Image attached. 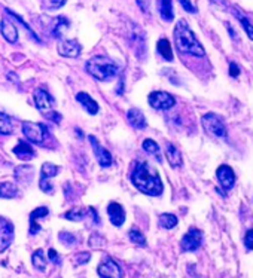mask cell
I'll return each instance as SVG.
<instances>
[{
  "label": "cell",
  "instance_id": "obj_1",
  "mask_svg": "<svg viewBox=\"0 0 253 278\" xmlns=\"http://www.w3.org/2000/svg\"><path fill=\"white\" fill-rule=\"evenodd\" d=\"M131 182L140 192L151 195V196L161 195L162 189H164L158 171L151 164L143 163V161H138L136 164L133 174H131Z\"/></svg>",
  "mask_w": 253,
  "mask_h": 278
},
{
  "label": "cell",
  "instance_id": "obj_2",
  "mask_svg": "<svg viewBox=\"0 0 253 278\" xmlns=\"http://www.w3.org/2000/svg\"><path fill=\"white\" fill-rule=\"evenodd\" d=\"M173 34H174V44H176V48L179 52L194 55V57H204L206 55L204 48L197 39V36L194 34V31L189 28L186 21L180 20L176 24Z\"/></svg>",
  "mask_w": 253,
  "mask_h": 278
},
{
  "label": "cell",
  "instance_id": "obj_3",
  "mask_svg": "<svg viewBox=\"0 0 253 278\" xmlns=\"http://www.w3.org/2000/svg\"><path fill=\"white\" fill-rule=\"evenodd\" d=\"M85 69L97 81L106 82V81H111L116 76L118 64L112 58H109L106 55H95L87 61Z\"/></svg>",
  "mask_w": 253,
  "mask_h": 278
},
{
  "label": "cell",
  "instance_id": "obj_4",
  "mask_svg": "<svg viewBox=\"0 0 253 278\" xmlns=\"http://www.w3.org/2000/svg\"><path fill=\"white\" fill-rule=\"evenodd\" d=\"M201 125L204 131L213 139H227L228 136L224 119L216 113H206L201 117Z\"/></svg>",
  "mask_w": 253,
  "mask_h": 278
},
{
  "label": "cell",
  "instance_id": "obj_5",
  "mask_svg": "<svg viewBox=\"0 0 253 278\" xmlns=\"http://www.w3.org/2000/svg\"><path fill=\"white\" fill-rule=\"evenodd\" d=\"M23 133L25 139L34 144H45V141L49 139V131L45 125L38 122H23Z\"/></svg>",
  "mask_w": 253,
  "mask_h": 278
},
{
  "label": "cell",
  "instance_id": "obj_6",
  "mask_svg": "<svg viewBox=\"0 0 253 278\" xmlns=\"http://www.w3.org/2000/svg\"><path fill=\"white\" fill-rule=\"evenodd\" d=\"M148 101H149L151 107L157 109V110H170L176 104L174 97L171 94L164 93V91H154V93H151L149 97H148Z\"/></svg>",
  "mask_w": 253,
  "mask_h": 278
},
{
  "label": "cell",
  "instance_id": "obj_7",
  "mask_svg": "<svg viewBox=\"0 0 253 278\" xmlns=\"http://www.w3.org/2000/svg\"><path fill=\"white\" fill-rule=\"evenodd\" d=\"M203 246V232L197 228H191L180 241V249L184 252H195Z\"/></svg>",
  "mask_w": 253,
  "mask_h": 278
},
{
  "label": "cell",
  "instance_id": "obj_8",
  "mask_svg": "<svg viewBox=\"0 0 253 278\" xmlns=\"http://www.w3.org/2000/svg\"><path fill=\"white\" fill-rule=\"evenodd\" d=\"M130 45L138 58H143V55H146V34L136 24L130 30Z\"/></svg>",
  "mask_w": 253,
  "mask_h": 278
},
{
  "label": "cell",
  "instance_id": "obj_9",
  "mask_svg": "<svg viewBox=\"0 0 253 278\" xmlns=\"http://www.w3.org/2000/svg\"><path fill=\"white\" fill-rule=\"evenodd\" d=\"M33 100H34V104L38 107L39 112L42 113H49L52 112V109L55 107V100L49 95L48 91L42 90V88H38L34 94H33Z\"/></svg>",
  "mask_w": 253,
  "mask_h": 278
},
{
  "label": "cell",
  "instance_id": "obj_10",
  "mask_svg": "<svg viewBox=\"0 0 253 278\" xmlns=\"http://www.w3.org/2000/svg\"><path fill=\"white\" fill-rule=\"evenodd\" d=\"M100 278H122V269L112 257H106L97 268Z\"/></svg>",
  "mask_w": 253,
  "mask_h": 278
},
{
  "label": "cell",
  "instance_id": "obj_11",
  "mask_svg": "<svg viewBox=\"0 0 253 278\" xmlns=\"http://www.w3.org/2000/svg\"><path fill=\"white\" fill-rule=\"evenodd\" d=\"M88 139H90V143H91L92 149H94V155H95V158L98 161V165L103 167V168L111 167L112 165V155L109 153V150L104 149L94 136H90Z\"/></svg>",
  "mask_w": 253,
  "mask_h": 278
},
{
  "label": "cell",
  "instance_id": "obj_12",
  "mask_svg": "<svg viewBox=\"0 0 253 278\" xmlns=\"http://www.w3.org/2000/svg\"><path fill=\"white\" fill-rule=\"evenodd\" d=\"M14 240V226L9 220L0 216V253L5 252Z\"/></svg>",
  "mask_w": 253,
  "mask_h": 278
},
{
  "label": "cell",
  "instance_id": "obj_13",
  "mask_svg": "<svg viewBox=\"0 0 253 278\" xmlns=\"http://www.w3.org/2000/svg\"><path fill=\"white\" fill-rule=\"evenodd\" d=\"M216 177H218V182L224 190H230V189H232V186L235 185V174H234L232 168L228 165H221L216 170Z\"/></svg>",
  "mask_w": 253,
  "mask_h": 278
},
{
  "label": "cell",
  "instance_id": "obj_14",
  "mask_svg": "<svg viewBox=\"0 0 253 278\" xmlns=\"http://www.w3.org/2000/svg\"><path fill=\"white\" fill-rule=\"evenodd\" d=\"M82 52V47L78 41L75 39H67V41H61L58 44V54L61 57H67V58H76L79 57Z\"/></svg>",
  "mask_w": 253,
  "mask_h": 278
},
{
  "label": "cell",
  "instance_id": "obj_15",
  "mask_svg": "<svg viewBox=\"0 0 253 278\" xmlns=\"http://www.w3.org/2000/svg\"><path fill=\"white\" fill-rule=\"evenodd\" d=\"M0 31H2V36L5 37V41H8L9 44H17L18 28L15 27V24L12 23V20L3 18L2 23H0Z\"/></svg>",
  "mask_w": 253,
  "mask_h": 278
},
{
  "label": "cell",
  "instance_id": "obj_16",
  "mask_svg": "<svg viewBox=\"0 0 253 278\" xmlns=\"http://www.w3.org/2000/svg\"><path fill=\"white\" fill-rule=\"evenodd\" d=\"M107 214H109V219H111L114 226H122L124 225V222H125V211H124L121 204L111 203L107 206Z\"/></svg>",
  "mask_w": 253,
  "mask_h": 278
},
{
  "label": "cell",
  "instance_id": "obj_17",
  "mask_svg": "<svg viewBox=\"0 0 253 278\" xmlns=\"http://www.w3.org/2000/svg\"><path fill=\"white\" fill-rule=\"evenodd\" d=\"M76 100L82 104V107L90 113V115H97L98 113V103L92 98L90 94L87 93H78L76 94Z\"/></svg>",
  "mask_w": 253,
  "mask_h": 278
},
{
  "label": "cell",
  "instance_id": "obj_18",
  "mask_svg": "<svg viewBox=\"0 0 253 278\" xmlns=\"http://www.w3.org/2000/svg\"><path fill=\"white\" fill-rule=\"evenodd\" d=\"M15 179L20 182V185H30L33 182V167L30 165H20L15 168Z\"/></svg>",
  "mask_w": 253,
  "mask_h": 278
},
{
  "label": "cell",
  "instance_id": "obj_19",
  "mask_svg": "<svg viewBox=\"0 0 253 278\" xmlns=\"http://www.w3.org/2000/svg\"><path fill=\"white\" fill-rule=\"evenodd\" d=\"M165 155H167V160H168V163H170V165H171L173 168H177V167L182 165V155H180V150H179L174 144H171V143H167V144H165Z\"/></svg>",
  "mask_w": 253,
  "mask_h": 278
},
{
  "label": "cell",
  "instance_id": "obj_20",
  "mask_svg": "<svg viewBox=\"0 0 253 278\" xmlns=\"http://www.w3.org/2000/svg\"><path fill=\"white\" fill-rule=\"evenodd\" d=\"M127 119L130 122V125L136 130H143L146 128V119L144 115L138 110V109H130L127 112Z\"/></svg>",
  "mask_w": 253,
  "mask_h": 278
},
{
  "label": "cell",
  "instance_id": "obj_21",
  "mask_svg": "<svg viewBox=\"0 0 253 278\" xmlns=\"http://www.w3.org/2000/svg\"><path fill=\"white\" fill-rule=\"evenodd\" d=\"M48 213H49L48 207H39L30 214V233L31 235H36L38 232L41 231V225L38 223V219L48 216Z\"/></svg>",
  "mask_w": 253,
  "mask_h": 278
},
{
  "label": "cell",
  "instance_id": "obj_22",
  "mask_svg": "<svg viewBox=\"0 0 253 278\" xmlns=\"http://www.w3.org/2000/svg\"><path fill=\"white\" fill-rule=\"evenodd\" d=\"M14 153H15L21 161H28V160H31V158L34 156L33 147H31L27 141H24V140H21V141L14 147Z\"/></svg>",
  "mask_w": 253,
  "mask_h": 278
},
{
  "label": "cell",
  "instance_id": "obj_23",
  "mask_svg": "<svg viewBox=\"0 0 253 278\" xmlns=\"http://www.w3.org/2000/svg\"><path fill=\"white\" fill-rule=\"evenodd\" d=\"M141 147H143V150H144L148 155L154 156V158L157 160V163H162L161 150H160V146L157 144V141H154V140L151 139H146L141 143Z\"/></svg>",
  "mask_w": 253,
  "mask_h": 278
},
{
  "label": "cell",
  "instance_id": "obj_24",
  "mask_svg": "<svg viewBox=\"0 0 253 278\" xmlns=\"http://www.w3.org/2000/svg\"><path fill=\"white\" fill-rule=\"evenodd\" d=\"M160 15L164 21H173L174 11H173V2L171 0H160Z\"/></svg>",
  "mask_w": 253,
  "mask_h": 278
},
{
  "label": "cell",
  "instance_id": "obj_25",
  "mask_svg": "<svg viewBox=\"0 0 253 278\" xmlns=\"http://www.w3.org/2000/svg\"><path fill=\"white\" fill-rule=\"evenodd\" d=\"M69 20L66 17H57L54 20V27H52V36L54 37H61L63 33L69 28Z\"/></svg>",
  "mask_w": 253,
  "mask_h": 278
},
{
  "label": "cell",
  "instance_id": "obj_26",
  "mask_svg": "<svg viewBox=\"0 0 253 278\" xmlns=\"http://www.w3.org/2000/svg\"><path fill=\"white\" fill-rule=\"evenodd\" d=\"M157 51L160 52L164 60L167 61H173V51H171V45L167 39H160L157 44Z\"/></svg>",
  "mask_w": 253,
  "mask_h": 278
},
{
  "label": "cell",
  "instance_id": "obj_27",
  "mask_svg": "<svg viewBox=\"0 0 253 278\" xmlns=\"http://www.w3.org/2000/svg\"><path fill=\"white\" fill-rule=\"evenodd\" d=\"M18 195V187L11 183V182H5L0 185V198H5V200H11V198H15Z\"/></svg>",
  "mask_w": 253,
  "mask_h": 278
},
{
  "label": "cell",
  "instance_id": "obj_28",
  "mask_svg": "<svg viewBox=\"0 0 253 278\" xmlns=\"http://www.w3.org/2000/svg\"><path fill=\"white\" fill-rule=\"evenodd\" d=\"M60 171V167L55 165V164L45 163L42 165V170H41V179L42 180H49L52 177H55Z\"/></svg>",
  "mask_w": 253,
  "mask_h": 278
},
{
  "label": "cell",
  "instance_id": "obj_29",
  "mask_svg": "<svg viewBox=\"0 0 253 278\" xmlns=\"http://www.w3.org/2000/svg\"><path fill=\"white\" fill-rule=\"evenodd\" d=\"M177 217L171 213H162L160 216V226L164 229H173L174 226H177Z\"/></svg>",
  "mask_w": 253,
  "mask_h": 278
},
{
  "label": "cell",
  "instance_id": "obj_30",
  "mask_svg": "<svg viewBox=\"0 0 253 278\" xmlns=\"http://www.w3.org/2000/svg\"><path fill=\"white\" fill-rule=\"evenodd\" d=\"M31 263L38 271H45L46 269V256L44 250H36L33 256H31Z\"/></svg>",
  "mask_w": 253,
  "mask_h": 278
},
{
  "label": "cell",
  "instance_id": "obj_31",
  "mask_svg": "<svg viewBox=\"0 0 253 278\" xmlns=\"http://www.w3.org/2000/svg\"><path fill=\"white\" fill-rule=\"evenodd\" d=\"M12 130L14 128H12V124H11V117L6 113L0 112V134L9 136L12 133Z\"/></svg>",
  "mask_w": 253,
  "mask_h": 278
},
{
  "label": "cell",
  "instance_id": "obj_32",
  "mask_svg": "<svg viewBox=\"0 0 253 278\" xmlns=\"http://www.w3.org/2000/svg\"><path fill=\"white\" fill-rule=\"evenodd\" d=\"M85 216H87V210L84 209H73L64 214V217L71 220V222H81V220L85 219Z\"/></svg>",
  "mask_w": 253,
  "mask_h": 278
},
{
  "label": "cell",
  "instance_id": "obj_33",
  "mask_svg": "<svg viewBox=\"0 0 253 278\" xmlns=\"http://www.w3.org/2000/svg\"><path fill=\"white\" fill-rule=\"evenodd\" d=\"M128 236H130V240L134 244H137L140 247H144L146 246V238H144V235L138 231V229H131V231L128 232Z\"/></svg>",
  "mask_w": 253,
  "mask_h": 278
},
{
  "label": "cell",
  "instance_id": "obj_34",
  "mask_svg": "<svg viewBox=\"0 0 253 278\" xmlns=\"http://www.w3.org/2000/svg\"><path fill=\"white\" fill-rule=\"evenodd\" d=\"M234 14H235V17L240 20V23L243 24V28H244V31L247 33V36H249V39L253 41V25L249 23V20L244 17V15H241V14H238L237 11H234Z\"/></svg>",
  "mask_w": 253,
  "mask_h": 278
},
{
  "label": "cell",
  "instance_id": "obj_35",
  "mask_svg": "<svg viewBox=\"0 0 253 278\" xmlns=\"http://www.w3.org/2000/svg\"><path fill=\"white\" fill-rule=\"evenodd\" d=\"M58 240H60L64 246H67V247H71V246H75V244L78 243L76 235H73V233H70V232H60Z\"/></svg>",
  "mask_w": 253,
  "mask_h": 278
},
{
  "label": "cell",
  "instance_id": "obj_36",
  "mask_svg": "<svg viewBox=\"0 0 253 278\" xmlns=\"http://www.w3.org/2000/svg\"><path fill=\"white\" fill-rule=\"evenodd\" d=\"M67 0H42V6L48 9V11H55L60 9L66 5Z\"/></svg>",
  "mask_w": 253,
  "mask_h": 278
},
{
  "label": "cell",
  "instance_id": "obj_37",
  "mask_svg": "<svg viewBox=\"0 0 253 278\" xmlns=\"http://www.w3.org/2000/svg\"><path fill=\"white\" fill-rule=\"evenodd\" d=\"M179 2H180L182 8H184L186 12H189V14H195L197 12V8L194 6V3L191 0H179Z\"/></svg>",
  "mask_w": 253,
  "mask_h": 278
},
{
  "label": "cell",
  "instance_id": "obj_38",
  "mask_svg": "<svg viewBox=\"0 0 253 278\" xmlns=\"http://www.w3.org/2000/svg\"><path fill=\"white\" fill-rule=\"evenodd\" d=\"M244 246L249 249V250H253V229H249L246 232V236H244Z\"/></svg>",
  "mask_w": 253,
  "mask_h": 278
},
{
  "label": "cell",
  "instance_id": "obj_39",
  "mask_svg": "<svg viewBox=\"0 0 253 278\" xmlns=\"http://www.w3.org/2000/svg\"><path fill=\"white\" fill-rule=\"evenodd\" d=\"M138 5V8H140V11L141 12H144V14H149V9H151V0H136Z\"/></svg>",
  "mask_w": 253,
  "mask_h": 278
},
{
  "label": "cell",
  "instance_id": "obj_40",
  "mask_svg": "<svg viewBox=\"0 0 253 278\" xmlns=\"http://www.w3.org/2000/svg\"><path fill=\"white\" fill-rule=\"evenodd\" d=\"M90 259H91V255H90V253H79V255L76 256L75 260H76L78 265H84V263H87Z\"/></svg>",
  "mask_w": 253,
  "mask_h": 278
},
{
  "label": "cell",
  "instance_id": "obj_41",
  "mask_svg": "<svg viewBox=\"0 0 253 278\" xmlns=\"http://www.w3.org/2000/svg\"><path fill=\"white\" fill-rule=\"evenodd\" d=\"M48 256H49V260H51V262H54V263H57V265L61 262V260H60V256H58V253H57L54 249H51V250L48 252Z\"/></svg>",
  "mask_w": 253,
  "mask_h": 278
},
{
  "label": "cell",
  "instance_id": "obj_42",
  "mask_svg": "<svg viewBox=\"0 0 253 278\" xmlns=\"http://www.w3.org/2000/svg\"><path fill=\"white\" fill-rule=\"evenodd\" d=\"M230 74L232 77H237V76L240 74V67H238L234 61L230 64Z\"/></svg>",
  "mask_w": 253,
  "mask_h": 278
},
{
  "label": "cell",
  "instance_id": "obj_43",
  "mask_svg": "<svg viewBox=\"0 0 253 278\" xmlns=\"http://www.w3.org/2000/svg\"><path fill=\"white\" fill-rule=\"evenodd\" d=\"M46 117L49 119V121H54V122H60L61 121V115L60 113H57V112H49V113H46Z\"/></svg>",
  "mask_w": 253,
  "mask_h": 278
},
{
  "label": "cell",
  "instance_id": "obj_44",
  "mask_svg": "<svg viewBox=\"0 0 253 278\" xmlns=\"http://www.w3.org/2000/svg\"><path fill=\"white\" fill-rule=\"evenodd\" d=\"M211 3H214V5H218V6H222L224 5V0H210Z\"/></svg>",
  "mask_w": 253,
  "mask_h": 278
}]
</instances>
